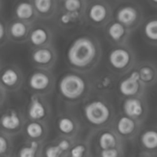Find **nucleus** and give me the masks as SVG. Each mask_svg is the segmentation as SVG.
Returning a JSON list of instances; mask_svg holds the SVG:
<instances>
[{"instance_id": "11", "label": "nucleus", "mask_w": 157, "mask_h": 157, "mask_svg": "<svg viewBox=\"0 0 157 157\" xmlns=\"http://www.w3.org/2000/svg\"><path fill=\"white\" fill-rule=\"evenodd\" d=\"M30 61L35 68L52 70L58 61V52L53 44L31 48Z\"/></svg>"}, {"instance_id": "12", "label": "nucleus", "mask_w": 157, "mask_h": 157, "mask_svg": "<svg viewBox=\"0 0 157 157\" xmlns=\"http://www.w3.org/2000/svg\"><path fill=\"white\" fill-rule=\"evenodd\" d=\"M46 97L32 94L26 110L28 119L48 122L52 116V107Z\"/></svg>"}, {"instance_id": "32", "label": "nucleus", "mask_w": 157, "mask_h": 157, "mask_svg": "<svg viewBox=\"0 0 157 157\" xmlns=\"http://www.w3.org/2000/svg\"><path fill=\"white\" fill-rule=\"evenodd\" d=\"M42 156L46 157H65V154L53 140L48 144L44 143Z\"/></svg>"}, {"instance_id": "26", "label": "nucleus", "mask_w": 157, "mask_h": 157, "mask_svg": "<svg viewBox=\"0 0 157 157\" xmlns=\"http://www.w3.org/2000/svg\"><path fill=\"white\" fill-rule=\"evenodd\" d=\"M55 19L58 27L62 30L75 29L85 23L84 15L67 12L60 9H58Z\"/></svg>"}, {"instance_id": "10", "label": "nucleus", "mask_w": 157, "mask_h": 157, "mask_svg": "<svg viewBox=\"0 0 157 157\" xmlns=\"http://www.w3.org/2000/svg\"><path fill=\"white\" fill-rule=\"evenodd\" d=\"M113 18L127 26L132 32L144 22L142 9L136 3H124L120 6L115 12Z\"/></svg>"}, {"instance_id": "8", "label": "nucleus", "mask_w": 157, "mask_h": 157, "mask_svg": "<svg viewBox=\"0 0 157 157\" xmlns=\"http://www.w3.org/2000/svg\"><path fill=\"white\" fill-rule=\"evenodd\" d=\"M144 123L121 112L115 116L112 127L124 141L132 142L137 139Z\"/></svg>"}, {"instance_id": "35", "label": "nucleus", "mask_w": 157, "mask_h": 157, "mask_svg": "<svg viewBox=\"0 0 157 157\" xmlns=\"http://www.w3.org/2000/svg\"><path fill=\"white\" fill-rule=\"evenodd\" d=\"M1 87V97H0V101H1V107L3 109V107H4V104L5 103H6L8 100V94H9V92L2 87Z\"/></svg>"}, {"instance_id": "13", "label": "nucleus", "mask_w": 157, "mask_h": 157, "mask_svg": "<svg viewBox=\"0 0 157 157\" xmlns=\"http://www.w3.org/2000/svg\"><path fill=\"white\" fill-rule=\"evenodd\" d=\"M24 84V75L22 71L15 64L2 63L1 84L9 94L17 93L21 90Z\"/></svg>"}, {"instance_id": "29", "label": "nucleus", "mask_w": 157, "mask_h": 157, "mask_svg": "<svg viewBox=\"0 0 157 157\" xmlns=\"http://www.w3.org/2000/svg\"><path fill=\"white\" fill-rule=\"evenodd\" d=\"M143 36L149 44L157 47V16H153L143 24Z\"/></svg>"}, {"instance_id": "38", "label": "nucleus", "mask_w": 157, "mask_h": 157, "mask_svg": "<svg viewBox=\"0 0 157 157\" xmlns=\"http://www.w3.org/2000/svg\"><path fill=\"white\" fill-rule=\"evenodd\" d=\"M59 1H61V0H59Z\"/></svg>"}, {"instance_id": "20", "label": "nucleus", "mask_w": 157, "mask_h": 157, "mask_svg": "<svg viewBox=\"0 0 157 157\" xmlns=\"http://www.w3.org/2000/svg\"><path fill=\"white\" fill-rule=\"evenodd\" d=\"M54 33L49 26L44 24H35L31 29L28 44L31 48L53 44Z\"/></svg>"}, {"instance_id": "1", "label": "nucleus", "mask_w": 157, "mask_h": 157, "mask_svg": "<svg viewBox=\"0 0 157 157\" xmlns=\"http://www.w3.org/2000/svg\"><path fill=\"white\" fill-rule=\"evenodd\" d=\"M102 58V48L99 39L91 35H81L71 42L66 53V60L71 70L88 74L94 70Z\"/></svg>"}, {"instance_id": "3", "label": "nucleus", "mask_w": 157, "mask_h": 157, "mask_svg": "<svg viewBox=\"0 0 157 157\" xmlns=\"http://www.w3.org/2000/svg\"><path fill=\"white\" fill-rule=\"evenodd\" d=\"M115 116L114 107L103 95L91 94L82 103L81 117L90 130L110 127Z\"/></svg>"}, {"instance_id": "33", "label": "nucleus", "mask_w": 157, "mask_h": 157, "mask_svg": "<svg viewBox=\"0 0 157 157\" xmlns=\"http://www.w3.org/2000/svg\"><path fill=\"white\" fill-rule=\"evenodd\" d=\"M9 42H10L9 35V21L2 16L0 20V46L1 48H4Z\"/></svg>"}, {"instance_id": "7", "label": "nucleus", "mask_w": 157, "mask_h": 157, "mask_svg": "<svg viewBox=\"0 0 157 157\" xmlns=\"http://www.w3.org/2000/svg\"><path fill=\"white\" fill-rule=\"evenodd\" d=\"M27 84L32 94L48 96L55 90L56 78L52 70L35 68L28 77Z\"/></svg>"}, {"instance_id": "2", "label": "nucleus", "mask_w": 157, "mask_h": 157, "mask_svg": "<svg viewBox=\"0 0 157 157\" xmlns=\"http://www.w3.org/2000/svg\"><path fill=\"white\" fill-rule=\"evenodd\" d=\"M57 87L60 99L67 107L82 104L92 94L91 79L87 74L73 70L60 78Z\"/></svg>"}, {"instance_id": "22", "label": "nucleus", "mask_w": 157, "mask_h": 157, "mask_svg": "<svg viewBox=\"0 0 157 157\" xmlns=\"http://www.w3.org/2000/svg\"><path fill=\"white\" fill-rule=\"evenodd\" d=\"M117 77L110 71L95 76L91 79L92 93L103 96L110 94L117 85Z\"/></svg>"}, {"instance_id": "37", "label": "nucleus", "mask_w": 157, "mask_h": 157, "mask_svg": "<svg viewBox=\"0 0 157 157\" xmlns=\"http://www.w3.org/2000/svg\"><path fill=\"white\" fill-rule=\"evenodd\" d=\"M114 1H122V0H114Z\"/></svg>"}, {"instance_id": "17", "label": "nucleus", "mask_w": 157, "mask_h": 157, "mask_svg": "<svg viewBox=\"0 0 157 157\" xmlns=\"http://www.w3.org/2000/svg\"><path fill=\"white\" fill-rule=\"evenodd\" d=\"M104 29L106 38L113 46L128 44L132 31L114 18Z\"/></svg>"}, {"instance_id": "21", "label": "nucleus", "mask_w": 157, "mask_h": 157, "mask_svg": "<svg viewBox=\"0 0 157 157\" xmlns=\"http://www.w3.org/2000/svg\"><path fill=\"white\" fill-rule=\"evenodd\" d=\"M34 24L13 18L9 21V35L11 42L15 44L27 43Z\"/></svg>"}, {"instance_id": "4", "label": "nucleus", "mask_w": 157, "mask_h": 157, "mask_svg": "<svg viewBox=\"0 0 157 157\" xmlns=\"http://www.w3.org/2000/svg\"><path fill=\"white\" fill-rule=\"evenodd\" d=\"M107 67L117 76H124L131 71L136 62V53L129 44L113 45L107 54Z\"/></svg>"}, {"instance_id": "15", "label": "nucleus", "mask_w": 157, "mask_h": 157, "mask_svg": "<svg viewBox=\"0 0 157 157\" xmlns=\"http://www.w3.org/2000/svg\"><path fill=\"white\" fill-rule=\"evenodd\" d=\"M147 95L123 98L121 112L127 116L144 123L148 117L149 106Z\"/></svg>"}, {"instance_id": "18", "label": "nucleus", "mask_w": 157, "mask_h": 157, "mask_svg": "<svg viewBox=\"0 0 157 157\" xmlns=\"http://www.w3.org/2000/svg\"><path fill=\"white\" fill-rule=\"evenodd\" d=\"M141 156H157V127L150 126L141 130L137 137Z\"/></svg>"}, {"instance_id": "9", "label": "nucleus", "mask_w": 157, "mask_h": 157, "mask_svg": "<svg viewBox=\"0 0 157 157\" xmlns=\"http://www.w3.org/2000/svg\"><path fill=\"white\" fill-rule=\"evenodd\" d=\"M28 118L19 108L9 107L2 113L0 120L1 131L12 136L22 133Z\"/></svg>"}, {"instance_id": "23", "label": "nucleus", "mask_w": 157, "mask_h": 157, "mask_svg": "<svg viewBox=\"0 0 157 157\" xmlns=\"http://www.w3.org/2000/svg\"><path fill=\"white\" fill-rule=\"evenodd\" d=\"M22 133L28 140L44 142L49 133L48 122L28 119Z\"/></svg>"}, {"instance_id": "36", "label": "nucleus", "mask_w": 157, "mask_h": 157, "mask_svg": "<svg viewBox=\"0 0 157 157\" xmlns=\"http://www.w3.org/2000/svg\"><path fill=\"white\" fill-rule=\"evenodd\" d=\"M148 2H150V4L151 6H153V7L157 8V0H148Z\"/></svg>"}, {"instance_id": "16", "label": "nucleus", "mask_w": 157, "mask_h": 157, "mask_svg": "<svg viewBox=\"0 0 157 157\" xmlns=\"http://www.w3.org/2000/svg\"><path fill=\"white\" fill-rule=\"evenodd\" d=\"M117 90L123 98L147 95V88L132 71L124 75L117 84Z\"/></svg>"}, {"instance_id": "24", "label": "nucleus", "mask_w": 157, "mask_h": 157, "mask_svg": "<svg viewBox=\"0 0 157 157\" xmlns=\"http://www.w3.org/2000/svg\"><path fill=\"white\" fill-rule=\"evenodd\" d=\"M13 16L21 21L35 24L38 19L32 0H18L13 9Z\"/></svg>"}, {"instance_id": "28", "label": "nucleus", "mask_w": 157, "mask_h": 157, "mask_svg": "<svg viewBox=\"0 0 157 157\" xmlns=\"http://www.w3.org/2000/svg\"><path fill=\"white\" fill-rule=\"evenodd\" d=\"M91 156H93L91 144L87 136L85 139L77 138L67 154V157H89Z\"/></svg>"}, {"instance_id": "27", "label": "nucleus", "mask_w": 157, "mask_h": 157, "mask_svg": "<svg viewBox=\"0 0 157 157\" xmlns=\"http://www.w3.org/2000/svg\"><path fill=\"white\" fill-rule=\"evenodd\" d=\"M44 142L28 140L21 144L17 151V156L19 157H40L42 156Z\"/></svg>"}, {"instance_id": "30", "label": "nucleus", "mask_w": 157, "mask_h": 157, "mask_svg": "<svg viewBox=\"0 0 157 157\" xmlns=\"http://www.w3.org/2000/svg\"><path fill=\"white\" fill-rule=\"evenodd\" d=\"M88 2L89 0H61L59 2V9L84 16Z\"/></svg>"}, {"instance_id": "14", "label": "nucleus", "mask_w": 157, "mask_h": 157, "mask_svg": "<svg viewBox=\"0 0 157 157\" xmlns=\"http://www.w3.org/2000/svg\"><path fill=\"white\" fill-rule=\"evenodd\" d=\"M55 127L58 135L78 138L82 130L81 122L74 113L69 111H61L57 115Z\"/></svg>"}, {"instance_id": "19", "label": "nucleus", "mask_w": 157, "mask_h": 157, "mask_svg": "<svg viewBox=\"0 0 157 157\" xmlns=\"http://www.w3.org/2000/svg\"><path fill=\"white\" fill-rule=\"evenodd\" d=\"M147 88L157 84V64L151 61L137 62L131 71Z\"/></svg>"}, {"instance_id": "5", "label": "nucleus", "mask_w": 157, "mask_h": 157, "mask_svg": "<svg viewBox=\"0 0 157 157\" xmlns=\"http://www.w3.org/2000/svg\"><path fill=\"white\" fill-rule=\"evenodd\" d=\"M113 9L107 0H89L84 15L85 23L96 29L104 28L113 19Z\"/></svg>"}, {"instance_id": "6", "label": "nucleus", "mask_w": 157, "mask_h": 157, "mask_svg": "<svg viewBox=\"0 0 157 157\" xmlns=\"http://www.w3.org/2000/svg\"><path fill=\"white\" fill-rule=\"evenodd\" d=\"M87 137L91 144L92 151H94L95 153L113 147H125V141L118 135L112 126L98 130H90Z\"/></svg>"}, {"instance_id": "34", "label": "nucleus", "mask_w": 157, "mask_h": 157, "mask_svg": "<svg viewBox=\"0 0 157 157\" xmlns=\"http://www.w3.org/2000/svg\"><path fill=\"white\" fill-rule=\"evenodd\" d=\"M124 155H125V147H119L101 150L95 153L94 156L101 157H121L124 156Z\"/></svg>"}, {"instance_id": "25", "label": "nucleus", "mask_w": 157, "mask_h": 157, "mask_svg": "<svg viewBox=\"0 0 157 157\" xmlns=\"http://www.w3.org/2000/svg\"><path fill=\"white\" fill-rule=\"evenodd\" d=\"M38 19L52 20L59 9V0H32Z\"/></svg>"}, {"instance_id": "31", "label": "nucleus", "mask_w": 157, "mask_h": 157, "mask_svg": "<svg viewBox=\"0 0 157 157\" xmlns=\"http://www.w3.org/2000/svg\"><path fill=\"white\" fill-rule=\"evenodd\" d=\"M14 136L1 131L0 133V156L11 157L14 151Z\"/></svg>"}]
</instances>
